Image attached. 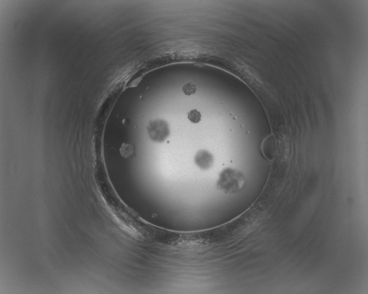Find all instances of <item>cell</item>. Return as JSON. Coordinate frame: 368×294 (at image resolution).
Listing matches in <instances>:
<instances>
[{"label": "cell", "mask_w": 368, "mask_h": 294, "mask_svg": "<svg viewBox=\"0 0 368 294\" xmlns=\"http://www.w3.org/2000/svg\"><path fill=\"white\" fill-rule=\"evenodd\" d=\"M244 183L243 175L233 169H226L220 175L218 185L226 193H233L241 189Z\"/></svg>", "instance_id": "6da1fadb"}, {"label": "cell", "mask_w": 368, "mask_h": 294, "mask_svg": "<svg viewBox=\"0 0 368 294\" xmlns=\"http://www.w3.org/2000/svg\"><path fill=\"white\" fill-rule=\"evenodd\" d=\"M147 131L150 138L158 142L164 141L170 133L167 123L162 120L150 122L147 127Z\"/></svg>", "instance_id": "7a4b0ae2"}, {"label": "cell", "mask_w": 368, "mask_h": 294, "mask_svg": "<svg viewBox=\"0 0 368 294\" xmlns=\"http://www.w3.org/2000/svg\"><path fill=\"white\" fill-rule=\"evenodd\" d=\"M183 90L186 95H191L197 91L196 85L194 83H191V82H189V83L184 85L183 88Z\"/></svg>", "instance_id": "5b68a950"}, {"label": "cell", "mask_w": 368, "mask_h": 294, "mask_svg": "<svg viewBox=\"0 0 368 294\" xmlns=\"http://www.w3.org/2000/svg\"><path fill=\"white\" fill-rule=\"evenodd\" d=\"M201 117L202 116L200 112L196 110V109L188 112V119L192 123H198L200 122L201 120Z\"/></svg>", "instance_id": "277c9868"}, {"label": "cell", "mask_w": 368, "mask_h": 294, "mask_svg": "<svg viewBox=\"0 0 368 294\" xmlns=\"http://www.w3.org/2000/svg\"><path fill=\"white\" fill-rule=\"evenodd\" d=\"M214 158L212 154L206 150L199 151L195 157V162L199 168L207 170L213 165Z\"/></svg>", "instance_id": "3957f363"}]
</instances>
